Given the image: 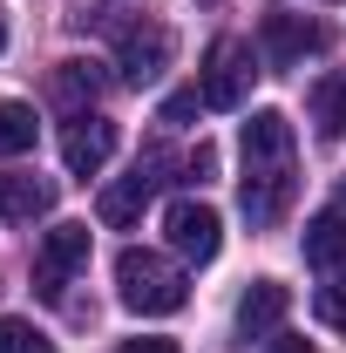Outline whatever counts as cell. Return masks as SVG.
I'll use <instances>...</instances> for the list:
<instances>
[{
  "mask_svg": "<svg viewBox=\"0 0 346 353\" xmlns=\"http://www.w3.org/2000/svg\"><path fill=\"white\" fill-rule=\"evenodd\" d=\"M292 123L278 109H252L245 123V176H238V211L252 231H272V224L292 211Z\"/></svg>",
  "mask_w": 346,
  "mask_h": 353,
  "instance_id": "cell-1",
  "label": "cell"
},
{
  "mask_svg": "<svg viewBox=\"0 0 346 353\" xmlns=\"http://www.w3.org/2000/svg\"><path fill=\"white\" fill-rule=\"evenodd\" d=\"M285 312H292V292H285L278 279H252V292L238 299V333H245V340H272V333L285 326Z\"/></svg>",
  "mask_w": 346,
  "mask_h": 353,
  "instance_id": "cell-10",
  "label": "cell"
},
{
  "mask_svg": "<svg viewBox=\"0 0 346 353\" xmlns=\"http://www.w3.org/2000/svg\"><path fill=\"white\" fill-rule=\"evenodd\" d=\"M265 353H312V340H299V333H272Z\"/></svg>",
  "mask_w": 346,
  "mask_h": 353,
  "instance_id": "cell-20",
  "label": "cell"
},
{
  "mask_svg": "<svg viewBox=\"0 0 346 353\" xmlns=\"http://www.w3.org/2000/svg\"><path fill=\"white\" fill-rule=\"evenodd\" d=\"M299 252L312 272H333V265H346V211H319V218L305 224Z\"/></svg>",
  "mask_w": 346,
  "mask_h": 353,
  "instance_id": "cell-12",
  "label": "cell"
},
{
  "mask_svg": "<svg viewBox=\"0 0 346 353\" xmlns=\"http://www.w3.org/2000/svg\"><path fill=\"white\" fill-rule=\"evenodd\" d=\"M265 54L252 41H217L204 54V75H197V95H204V109H245L252 102V82H258Z\"/></svg>",
  "mask_w": 346,
  "mask_h": 353,
  "instance_id": "cell-3",
  "label": "cell"
},
{
  "mask_svg": "<svg viewBox=\"0 0 346 353\" xmlns=\"http://www.w3.org/2000/svg\"><path fill=\"white\" fill-rule=\"evenodd\" d=\"M170 54H176V41H170L163 21H130L123 41H116V68H123V82H130V88H150L163 68H170Z\"/></svg>",
  "mask_w": 346,
  "mask_h": 353,
  "instance_id": "cell-6",
  "label": "cell"
},
{
  "mask_svg": "<svg viewBox=\"0 0 346 353\" xmlns=\"http://www.w3.org/2000/svg\"><path fill=\"white\" fill-rule=\"evenodd\" d=\"M116 353H176V340H123Z\"/></svg>",
  "mask_w": 346,
  "mask_h": 353,
  "instance_id": "cell-21",
  "label": "cell"
},
{
  "mask_svg": "<svg viewBox=\"0 0 346 353\" xmlns=\"http://www.w3.org/2000/svg\"><path fill=\"white\" fill-rule=\"evenodd\" d=\"M34 136H41V123H34V109H28V102H0V157L34 150Z\"/></svg>",
  "mask_w": 346,
  "mask_h": 353,
  "instance_id": "cell-15",
  "label": "cell"
},
{
  "mask_svg": "<svg viewBox=\"0 0 346 353\" xmlns=\"http://www.w3.org/2000/svg\"><path fill=\"white\" fill-rule=\"evenodd\" d=\"M305 109H312V130L326 136V143H340V136H346V68L319 75V82H312V102H305Z\"/></svg>",
  "mask_w": 346,
  "mask_h": 353,
  "instance_id": "cell-13",
  "label": "cell"
},
{
  "mask_svg": "<svg viewBox=\"0 0 346 353\" xmlns=\"http://www.w3.org/2000/svg\"><path fill=\"white\" fill-rule=\"evenodd\" d=\"M109 88V75H102V61H61L54 68V95L75 109V116H88V102Z\"/></svg>",
  "mask_w": 346,
  "mask_h": 353,
  "instance_id": "cell-14",
  "label": "cell"
},
{
  "mask_svg": "<svg viewBox=\"0 0 346 353\" xmlns=\"http://www.w3.org/2000/svg\"><path fill=\"white\" fill-rule=\"evenodd\" d=\"M54 211V183L48 176H21V170H0V218L14 224H34Z\"/></svg>",
  "mask_w": 346,
  "mask_h": 353,
  "instance_id": "cell-11",
  "label": "cell"
},
{
  "mask_svg": "<svg viewBox=\"0 0 346 353\" xmlns=\"http://www.w3.org/2000/svg\"><path fill=\"white\" fill-rule=\"evenodd\" d=\"M116 292H123V306L143 312V319H163V312H183V299H190V279L176 272L163 252H143V245H130L123 259H116Z\"/></svg>",
  "mask_w": 346,
  "mask_h": 353,
  "instance_id": "cell-2",
  "label": "cell"
},
{
  "mask_svg": "<svg viewBox=\"0 0 346 353\" xmlns=\"http://www.w3.org/2000/svg\"><path fill=\"white\" fill-rule=\"evenodd\" d=\"M170 245L183 252L190 265H211L217 259V245H224V224H217L211 204H197V197H183V204H170Z\"/></svg>",
  "mask_w": 346,
  "mask_h": 353,
  "instance_id": "cell-8",
  "label": "cell"
},
{
  "mask_svg": "<svg viewBox=\"0 0 346 353\" xmlns=\"http://www.w3.org/2000/svg\"><path fill=\"white\" fill-rule=\"evenodd\" d=\"M109 157H116V123L109 116H75L61 130V163H68V176H95Z\"/></svg>",
  "mask_w": 346,
  "mask_h": 353,
  "instance_id": "cell-9",
  "label": "cell"
},
{
  "mask_svg": "<svg viewBox=\"0 0 346 353\" xmlns=\"http://www.w3.org/2000/svg\"><path fill=\"white\" fill-rule=\"evenodd\" d=\"M156 163H163V157H143V163H136L123 183H109V190H102L95 218L109 224V231H130V224L150 211V197H156V183H163V176H156Z\"/></svg>",
  "mask_w": 346,
  "mask_h": 353,
  "instance_id": "cell-7",
  "label": "cell"
},
{
  "mask_svg": "<svg viewBox=\"0 0 346 353\" xmlns=\"http://www.w3.org/2000/svg\"><path fill=\"white\" fill-rule=\"evenodd\" d=\"M197 109H204V95H197V88H176L170 102H163V123H190Z\"/></svg>",
  "mask_w": 346,
  "mask_h": 353,
  "instance_id": "cell-18",
  "label": "cell"
},
{
  "mask_svg": "<svg viewBox=\"0 0 346 353\" xmlns=\"http://www.w3.org/2000/svg\"><path fill=\"white\" fill-rule=\"evenodd\" d=\"M340 211H346V183H340Z\"/></svg>",
  "mask_w": 346,
  "mask_h": 353,
  "instance_id": "cell-23",
  "label": "cell"
},
{
  "mask_svg": "<svg viewBox=\"0 0 346 353\" xmlns=\"http://www.w3.org/2000/svg\"><path fill=\"white\" fill-rule=\"evenodd\" d=\"M88 238H95L88 224H54L41 238V252H34V292L41 299H61L68 292V279L88 265Z\"/></svg>",
  "mask_w": 346,
  "mask_h": 353,
  "instance_id": "cell-5",
  "label": "cell"
},
{
  "mask_svg": "<svg viewBox=\"0 0 346 353\" xmlns=\"http://www.w3.org/2000/svg\"><path fill=\"white\" fill-rule=\"evenodd\" d=\"M0 48H7V21H0Z\"/></svg>",
  "mask_w": 346,
  "mask_h": 353,
  "instance_id": "cell-22",
  "label": "cell"
},
{
  "mask_svg": "<svg viewBox=\"0 0 346 353\" xmlns=\"http://www.w3.org/2000/svg\"><path fill=\"white\" fill-rule=\"evenodd\" d=\"M0 353H54V340H48L34 319H14V312H7V319H0Z\"/></svg>",
  "mask_w": 346,
  "mask_h": 353,
  "instance_id": "cell-16",
  "label": "cell"
},
{
  "mask_svg": "<svg viewBox=\"0 0 346 353\" xmlns=\"http://www.w3.org/2000/svg\"><path fill=\"white\" fill-rule=\"evenodd\" d=\"M183 170H190V176H197V183H204V176L217 170V150H211V143H197V150H190V163H183Z\"/></svg>",
  "mask_w": 346,
  "mask_h": 353,
  "instance_id": "cell-19",
  "label": "cell"
},
{
  "mask_svg": "<svg viewBox=\"0 0 346 353\" xmlns=\"http://www.w3.org/2000/svg\"><path fill=\"white\" fill-rule=\"evenodd\" d=\"M326 48H333V28L305 21V14H265V28H258V54L272 68H299L305 54H326Z\"/></svg>",
  "mask_w": 346,
  "mask_h": 353,
  "instance_id": "cell-4",
  "label": "cell"
},
{
  "mask_svg": "<svg viewBox=\"0 0 346 353\" xmlns=\"http://www.w3.org/2000/svg\"><path fill=\"white\" fill-rule=\"evenodd\" d=\"M312 306H319V319H326L333 333H346V265H333V272H326V285L312 292Z\"/></svg>",
  "mask_w": 346,
  "mask_h": 353,
  "instance_id": "cell-17",
  "label": "cell"
}]
</instances>
